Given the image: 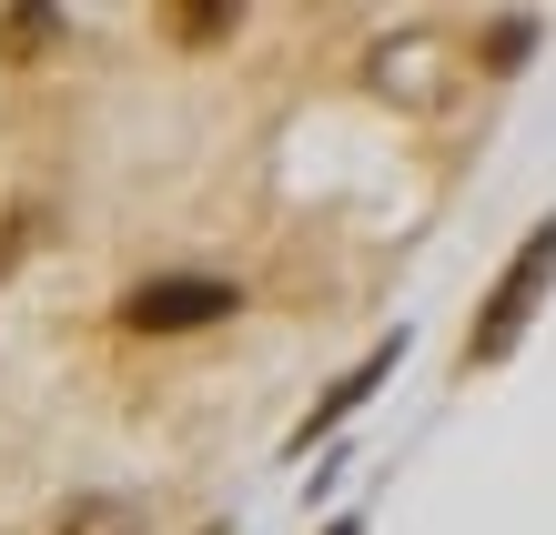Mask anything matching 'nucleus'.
<instances>
[{"label": "nucleus", "mask_w": 556, "mask_h": 535, "mask_svg": "<svg viewBox=\"0 0 556 535\" xmlns=\"http://www.w3.org/2000/svg\"><path fill=\"white\" fill-rule=\"evenodd\" d=\"M61 213V152L41 122H0V283Z\"/></svg>", "instance_id": "obj_1"}, {"label": "nucleus", "mask_w": 556, "mask_h": 535, "mask_svg": "<svg viewBox=\"0 0 556 535\" xmlns=\"http://www.w3.org/2000/svg\"><path fill=\"white\" fill-rule=\"evenodd\" d=\"M546 283H556V213L516 243V263L496 273V293H485V314L466 323V374H485V364H506L516 344H527V323L546 304Z\"/></svg>", "instance_id": "obj_2"}, {"label": "nucleus", "mask_w": 556, "mask_h": 535, "mask_svg": "<svg viewBox=\"0 0 556 535\" xmlns=\"http://www.w3.org/2000/svg\"><path fill=\"white\" fill-rule=\"evenodd\" d=\"M233 304H243V293L223 273H152V283L122 293V323H132V333H192V323H223Z\"/></svg>", "instance_id": "obj_3"}, {"label": "nucleus", "mask_w": 556, "mask_h": 535, "mask_svg": "<svg viewBox=\"0 0 556 535\" xmlns=\"http://www.w3.org/2000/svg\"><path fill=\"white\" fill-rule=\"evenodd\" d=\"M375 91L384 102H405V112H435L445 91H455V72H466V51H445L435 30H395V41H375Z\"/></svg>", "instance_id": "obj_4"}, {"label": "nucleus", "mask_w": 556, "mask_h": 535, "mask_svg": "<svg viewBox=\"0 0 556 535\" xmlns=\"http://www.w3.org/2000/svg\"><path fill=\"white\" fill-rule=\"evenodd\" d=\"M395 364H405V333H395V344H375V354H365V364H354V374H344V384H334V394H324V405L304 415V445H314V434H334V424H344L354 405H365V394H375L384 374H395Z\"/></svg>", "instance_id": "obj_5"}, {"label": "nucleus", "mask_w": 556, "mask_h": 535, "mask_svg": "<svg viewBox=\"0 0 556 535\" xmlns=\"http://www.w3.org/2000/svg\"><path fill=\"white\" fill-rule=\"evenodd\" d=\"M51 535H152V515L132 506V495H81V506H61Z\"/></svg>", "instance_id": "obj_6"}, {"label": "nucleus", "mask_w": 556, "mask_h": 535, "mask_svg": "<svg viewBox=\"0 0 556 535\" xmlns=\"http://www.w3.org/2000/svg\"><path fill=\"white\" fill-rule=\"evenodd\" d=\"M51 11H11V21H0V61H41V51H30V41H51Z\"/></svg>", "instance_id": "obj_7"}, {"label": "nucleus", "mask_w": 556, "mask_h": 535, "mask_svg": "<svg viewBox=\"0 0 556 535\" xmlns=\"http://www.w3.org/2000/svg\"><path fill=\"white\" fill-rule=\"evenodd\" d=\"M527 41H536L527 21H496V30H485V72H516V61H527Z\"/></svg>", "instance_id": "obj_8"}, {"label": "nucleus", "mask_w": 556, "mask_h": 535, "mask_svg": "<svg viewBox=\"0 0 556 535\" xmlns=\"http://www.w3.org/2000/svg\"><path fill=\"white\" fill-rule=\"evenodd\" d=\"M243 11H173V21H162V30H173V41H223V30H233Z\"/></svg>", "instance_id": "obj_9"}, {"label": "nucleus", "mask_w": 556, "mask_h": 535, "mask_svg": "<svg viewBox=\"0 0 556 535\" xmlns=\"http://www.w3.org/2000/svg\"><path fill=\"white\" fill-rule=\"evenodd\" d=\"M334 535H365V525H334Z\"/></svg>", "instance_id": "obj_10"}]
</instances>
